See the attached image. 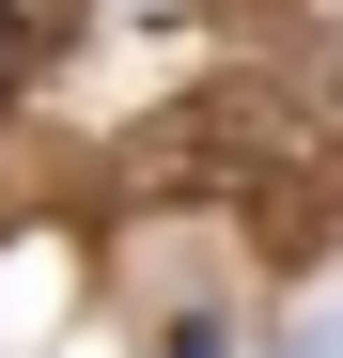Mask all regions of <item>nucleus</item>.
<instances>
[{
  "mask_svg": "<svg viewBox=\"0 0 343 358\" xmlns=\"http://www.w3.org/2000/svg\"><path fill=\"white\" fill-rule=\"evenodd\" d=\"M63 47H78V0H0V109L63 63Z\"/></svg>",
  "mask_w": 343,
  "mask_h": 358,
  "instance_id": "1",
  "label": "nucleus"
},
{
  "mask_svg": "<svg viewBox=\"0 0 343 358\" xmlns=\"http://www.w3.org/2000/svg\"><path fill=\"white\" fill-rule=\"evenodd\" d=\"M265 234H281V250H312V234H343V156H328V187H281V203H265Z\"/></svg>",
  "mask_w": 343,
  "mask_h": 358,
  "instance_id": "2",
  "label": "nucleus"
}]
</instances>
